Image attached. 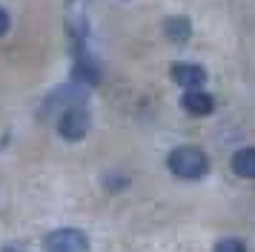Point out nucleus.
I'll use <instances>...</instances> for the list:
<instances>
[{"mask_svg": "<svg viewBox=\"0 0 255 252\" xmlns=\"http://www.w3.org/2000/svg\"><path fill=\"white\" fill-rule=\"evenodd\" d=\"M169 75H172V80L186 92L189 89H201V86L207 83V72L198 66V63H172Z\"/></svg>", "mask_w": 255, "mask_h": 252, "instance_id": "obj_4", "label": "nucleus"}, {"mask_svg": "<svg viewBox=\"0 0 255 252\" xmlns=\"http://www.w3.org/2000/svg\"><path fill=\"white\" fill-rule=\"evenodd\" d=\"M43 247L46 252H86L89 250V238L83 235L81 229H55L43 238Z\"/></svg>", "mask_w": 255, "mask_h": 252, "instance_id": "obj_3", "label": "nucleus"}, {"mask_svg": "<svg viewBox=\"0 0 255 252\" xmlns=\"http://www.w3.org/2000/svg\"><path fill=\"white\" fill-rule=\"evenodd\" d=\"M232 172L238 178L255 181V146H244L232 155Z\"/></svg>", "mask_w": 255, "mask_h": 252, "instance_id": "obj_8", "label": "nucleus"}, {"mask_svg": "<svg viewBox=\"0 0 255 252\" xmlns=\"http://www.w3.org/2000/svg\"><path fill=\"white\" fill-rule=\"evenodd\" d=\"M212 252H247V244L238 241V238H224V241L215 244V250Z\"/></svg>", "mask_w": 255, "mask_h": 252, "instance_id": "obj_9", "label": "nucleus"}, {"mask_svg": "<svg viewBox=\"0 0 255 252\" xmlns=\"http://www.w3.org/2000/svg\"><path fill=\"white\" fill-rule=\"evenodd\" d=\"M72 80L75 83H81V86H98V80H101V69L95 63L92 57L81 52V55H75V69H72Z\"/></svg>", "mask_w": 255, "mask_h": 252, "instance_id": "obj_5", "label": "nucleus"}, {"mask_svg": "<svg viewBox=\"0 0 255 252\" xmlns=\"http://www.w3.org/2000/svg\"><path fill=\"white\" fill-rule=\"evenodd\" d=\"M9 26H12V20H9V11H6L3 6H0V37H3V34L9 32Z\"/></svg>", "mask_w": 255, "mask_h": 252, "instance_id": "obj_10", "label": "nucleus"}, {"mask_svg": "<svg viewBox=\"0 0 255 252\" xmlns=\"http://www.w3.org/2000/svg\"><path fill=\"white\" fill-rule=\"evenodd\" d=\"M166 166H169V172H172L175 178H181V181H198V178L207 175L209 160L198 146H178V149L169 152Z\"/></svg>", "mask_w": 255, "mask_h": 252, "instance_id": "obj_1", "label": "nucleus"}, {"mask_svg": "<svg viewBox=\"0 0 255 252\" xmlns=\"http://www.w3.org/2000/svg\"><path fill=\"white\" fill-rule=\"evenodd\" d=\"M163 34H166L169 43H186L192 37V23L184 14H172V17L163 20Z\"/></svg>", "mask_w": 255, "mask_h": 252, "instance_id": "obj_7", "label": "nucleus"}, {"mask_svg": "<svg viewBox=\"0 0 255 252\" xmlns=\"http://www.w3.org/2000/svg\"><path fill=\"white\" fill-rule=\"evenodd\" d=\"M181 106H184L189 115H195V118H207V115L215 112V98H212L209 92H204V89H189L184 95Z\"/></svg>", "mask_w": 255, "mask_h": 252, "instance_id": "obj_6", "label": "nucleus"}, {"mask_svg": "<svg viewBox=\"0 0 255 252\" xmlns=\"http://www.w3.org/2000/svg\"><path fill=\"white\" fill-rule=\"evenodd\" d=\"M58 132L63 140H83V135L89 132V112L83 109V103H75L69 109H63L58 118Z\"/></svg>", "mask_w": 255, "mask_h": 252, "instance_id": "obj_2", "label": "nucleus"}]
</instances>
